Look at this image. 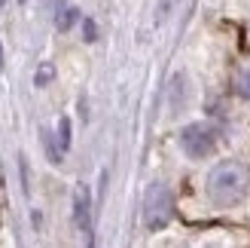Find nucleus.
Here are the masks:
<instances>
[{
    "instance_id": "obj_2",
    "label": "nucleus",
    "mask_w": 250,
    "mask_h": 248,
    "mask_svg": "<svg viewBox=\"0 0 250 248\" xmlns=\"http://www.w3.org/2000/svg\"><path fill=\"white\" fill-rule=\"evenodd\" d=\"M174 215V196L165 184H149L144 196V224L149 230H162Z\"/></svg>"
},
{
    "instance_id": "obj_8",
    "label": "nucleus",
    "mask_w": 250,
    "mask_h": 248,
    "mask_svg": "<svg viewBox=\"0 0 250 248\" xmlns=\"http://www.w3.org/2000/svg\"><path fill=\"white\" fill-rule=\"evenodd\" d=\"M58 138H61V153H64L67 150V147H70V120L67 117H61V123H58Z\"/></svg>"
},
{
    "instance_id": "obj_11",
    "label": "nucleus",
    "mask_w": 250,
    "mask_h": 248,
    "mask_svg": "<svg viewBox=\"0 0 250 248\" xmlns=\"http://www.w3.org/2000/svg\"><path fill=\"white\" fill-rule=\"evenodd\" d=\"M205 248H223V245H205Z\"/></svg>"
},
{
    "instance_id": "obj_6",
    "label": "nucleus",
    "mask_w": 250,
    "mask_h": 248,
    "mask_svg": "<svg viewBox=\"0 0 250 248\" xmlns=\"http://www.w3.org/2000/svg\"><path fill=\"white\" fill-rule=\"evenodd\" d=\"M183 74H177V77L171 80V114H180V107L186 101V95H183Z\"/></svg>"
},
{
    "instance_id": "obj_1",
    "label": "nucleus",
    "mask_w": 250,
    "mask_h": 248,
    "mask_svg": "<svg viewBox=\"0 0 250 248\" xmlns=\"http://www.w3.org/2000/svg\"><path fill=\"white\" fill-rule=\"evenodd\" d=\"M247 184H250L247 166L238 163V159H226V163L210 169V175H208V199L214 205H220V208L235 205V202L244 199Z\"/></svg>"
},
{
    "instance_id": "obj_9",
    "label": "nucleus",
    "mask_w": 250,
    "mask_h": 248,
    "mask_svg": "<svg viewBox=\"0 0 250 248\" xmlns=\"http://www.w3.org/2000/svg\"><path fill=\"white\" fill-rule=\"evenodd\" d=\"M52 77H55V68H52V65H49V61H46V65H40V71H37L34 83H37V86H46V83L52 80Z\"/></svg>"
},
{
    "instance_id": "obj_3",
    "label": "nucleus",
    "mask_w": 250,
    "mask_h": 248,
    "mask_svg": "<svg viewBox=\"0 0 250 248\" xmlns=\"http://www.w3.org/2000/svg\"><path fill=\"white\" fill-rule=\"evenodd\" d=\"M180 147L192 159H205V156L214 153V147H217V132L210 126H205V123H192V126H186L180 132Z\"/></svg>"
},
{
    "instance_id": "obj_5",
    "label": "nucleus",
    "mask_w": 250,
    "mask_h": 248,
    "mask_svg": "<svg viewBox=\"0 0 250 248\" xmlns=\"http://www.w3.org/2000/svg\"><path fill=\"white\" fill-rule=\"evenodd\" d=\"M77 19H80V9H73V6H61V9L55 12V28H58V31H70L73 25H77Z\"/></svg>"
},
{
    "instance_id": "obj_7",
    "label": "nucleus",
    "mask_w": 250,
    "mask_h": 248,
    "mask_svg": "<svg viewBox=\"0 0 250 248\" xmlns=\"http://www.w3.org/2000/svg\"><path fill=\"white\" fill-rule=\"evenodd\" d=\"M235 92H238L244 101H250V68L238 74V83H235Z\"/></svg>"
},
{
    "instance_id": "obj_12",
    "label": "nucleus",
    "mask_w": 250,
    "mask_h": 248,
    "mask_svg": "<svg viewBox=\"0 0 250 248\" xmlns=\"http://www.w3.org/2000/svg\"><path fill=\"white\" fill-rule=\"evenodd\" d=\"M3 3H6V0H0V6H3Z\"/></svg>"
},
{
    "instance_id": "obj_10",
    "label": "nucleus",
    "mask_w": 250,
    "mask_h": 248,
    "mask_svg": "<svg viewBox=\"0 0 250 248\" xmlns=\"http://www.w3.org/2000/svg\"><path fill=\"white\" fill-rule=\"evenodd\" d=\"M0 68H3V46H0Z\"/></svg>"
},
{
    "instance_id": "obj_4",
    "label": "nucleus",
    "mask_w": 250,
    "mask_h": 248,
    "mask_svg": "<svg viewBox=\"0 0 250 248\" xmlns=\"http://www.w3.org/2000/svg\"><path fill=\"white\" fill-rule=\"evenodd\" d=\"M73 215H77L80 230H89V190L85 187H77V193H73Z\"/></svg>"
}]
</instances>
